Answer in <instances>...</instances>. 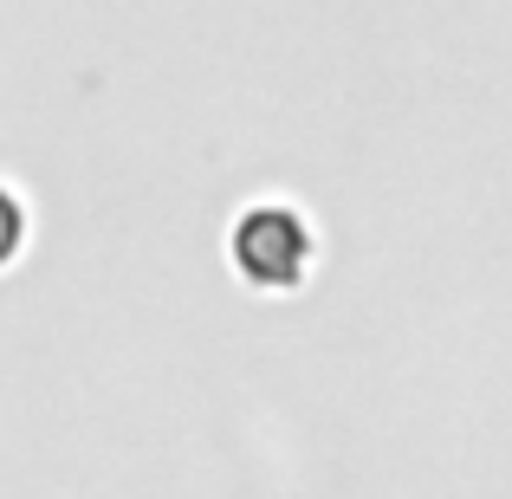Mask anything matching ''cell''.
I'll list each match as a JSON object with an SVG mask.
<instances>
[{"instance_id":"1","label":"cell","mask_w":512,"mask_h":499,"mask_svg":"<svg viewBox=\"0 0 512 499\" xmlns=\"http://www.w3.org/2000/svg\"><path fill=\"white\" fill-rule=\"evenodd\" d=\"M234 260L253 286H299L305 279V260H312V227L299 221L292 208H253L247 221L234 227Z\"/></svg>"},{"instance_id":"2","label":"cell","mask_w":512,"mask_h":499,"mask_svg":"<svg viewBox=\"0 0 512 499\" xmlns=\"http://www.w3.org/2000/svg\"><path fill=\"white\" fill-rule=\"evenodd\" d=\"M20 240H26V214H20V201L0 188V266L20 253Z\"/></svg>"}]
</instances>
